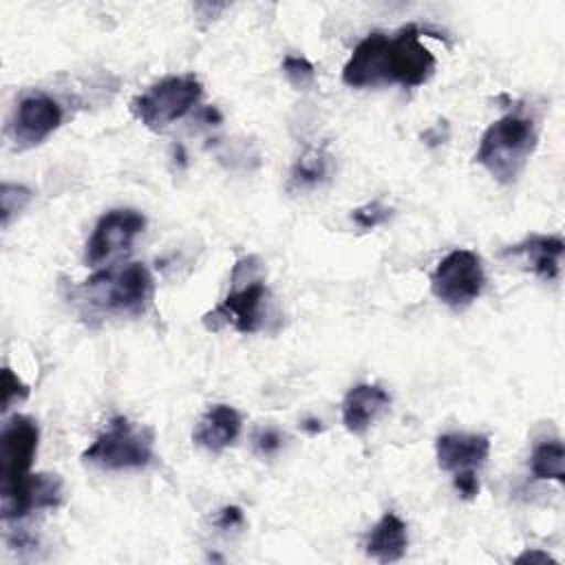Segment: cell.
Wrapping results in <instances>:
<instances>
[{"mask_svg":"<svg viewBox=\"0 0 565 565\" xmlns=\"http://www.w3.org/2000/svg\"><path fill=\"white\" fill-rule=\"evenodd\" d=\"M302 428H305V430H309V433H320V430H322L320 422H316V419H309V422H305V424H302Z\"/></svg>","mask_w":565,"mask_h":565,"instance_id":"cell-28","label":"cell"},{"mask_svg":"<svg viewBox=\"0 0 565 565\" xmlns=\"http://www.w3.org/2000/svg\"><path fill=\"white\" fill-rule=\"evenodd\" d=\"M435 55L422 44L415 24L402 26L393 38H386L384 75L386 84H402L406 88L422 86L435 73Z\"/></svg>","mask_w":565,"mask_h":565,"instance_id":"cell-8","label":"cell"},{"mask_svg":"<svg viewBox=\"0 0 565 565\" xmlns=\"http://www.w3.org/2000/svg\"><path fill=\"white\" fill-rule=\"evenodd\" d=\"M386 33L373 31L353 49L351 57L342 68V82L351 88H371L386 84L384 75V49Z\"/></svg>","mask_w":565,"mask_h":565,"instance_id":"cell-11","label":"cell"},{"mask_svg":"<svg viewBox=\"0 0 565 565\" xmlns=\"http://www.w3.org/2000/svg\"><path fill=\"white\" fill-rule=\"evenodd\" d=\"M146 227V216L132 207H115L99 216L88 243L86 265L99 267L126 254L137 234Z\"/></svg>","mask_w":565,"mask_h":565,"instance_id":"cell-9","label":"cell"},{"mask_svg":"<svg viewBox=\"0 0 565 565\" xmlns=\"http://www.w3.org/2000/svg\"><path fill=\"white\" fill-rule=\"evenodd\" d=\"M280 446H282V435L278 430H274V428H260L254 435V448H256L258 455L269 457V455L278 452Z\"/></svg>","mask_w":565,"mask_h":565,"instance_id":"cell-24","label":"cell"},{"mask_svg":"<svg viewBox=\"0 0 565 565\" xmlns=\"http://www.w3.org/2000/svg\"><path fill=\"white\" fill-rule=\"evenodd\" d=\"M516 563H554V558L547 554V552H541V550H525L523 554H519L514 558Z\"/></svg>","mask_w":565,"mask_h":565,"instance_id":"cell-27","label":"cell"},{"mask_svg":"<svg viewBox=\"0 0 565 565\" xmlns=\"http://www.w3.org/2000/svg\"><path fill=\"white\" fill-rule=\"evenodd\" d=\"M563 241L558 236H543V234H532L525 241L508 247L503 254L505 256H523L530 265V269L543 278V280H554L561 269V256H563Z\"/></svg>","mask_w":565,"mask_h":565,"instance_id":"cell-16","label":"cell"},{"mask_svg":"<svg viewBox=\"0 0 565 565\" xmlns=\"http://www.w3.org/2000/svg\"><path fill=\"white\" fill-rule=\"evenodd\" d=\"M331 172V154L324 148L305 150L289 172V192H305L320 185Z\"/></svg>","mask_w":565,"mask_h":565,"instance_id":"cell-18","label":"cell"},{"mask_svg":"<svg viewBox=\"0 0 565 565\" xmlns=\"http://www.w3.org/2000/svg\"><path fill=\"white\" fill-rule=\"evenodd\" d=\"M536 126L532 119L510 113L492 121L479 139L475 161L492 179L508 185L519 179L536 148Z\"/></svg>","mask_w":565,"mask_h":565,"instance_id":"cell-1","label":"cell"},{"mask_svg":"<svg viewBox=\"0 0 565 565\" xmlns=\"http://www.w3.org/2000/svg\"><path fill=\"white\" fill-rule=\"evenodd\" d=\"M391 397L377 384H355L342 399V424L353 435H364L388 408Z\"/></svg>","mask_w":565,"mask_h":565,"instance_id":"cell-13","label":"cell"},{"mask_svg":"<svg viewBox=\"0 0 565 565\" xmlns=\"http://www.w3.org/2000/svg\"><path fill=\"white\" fill-rule=\"evenodd\" d=\"M391 212H393V210L386 207L382 201H371V203H366V205H362V207H355V210L351 212V218H353V223H355L358 227H362V230H373V227L386 223V221L391 218Z\"/></svg>","mask_w":565,"mask_h":565,"instance_id":"cell-22","label":"cell"},{"mask_svg":"<svg viewBox=\"0 0 565 565\" xmlns=\"http://www.w3.org/2000/svg\"><path fill=\"white\" fill-rule=\"evenodd\" d=\"M437 466L446 472L475 470L490 455V437L481 433H444L435 441Z\"/></svg>","mask_w":565,"mask_h":565,"instance_id":"cell-12","label":"cell"},{"mask_svg":"<svg viewBox=\"0 0 565 565\" xmlns=\"http://www.w3.org/2000/svg\"><path fill=\"white\" fill-rule=\"evenodd\" d=\"M452 483L463 499H475L479 494V479L475 470H457L452 477Z\"/></svg>","mask_w":565,"mask_h":565,"instance_id":"cell-25","label":"cell"},{"mask_svg":"<svg viewBox=\"0 0 565 565\" xmlns=\"http://www.w3.org/2000/svg\"><path fill=\"white\" fill-rule=\"evenodd\" d=\"M154 433L128 417H113L106 430L82 452V461L102 470H139L152 461Z\"/></svg>","mask_w":565,"mask_h":565,"instance_id":"cell-3","label":"cell"},{"mask_svg":"<svg viewBox=\"0 0 565 565\" xmlns=\"http://www.w3.org/2000/svg\"><path fill=\"white\" fill-rule=\"evenodd\" d=\"M31 190L24 188V185H18V183H2L0 188V214H2V225L7 227L11 216L22 212L29 201H31Z\"/></svg>","mask_w":565,"mask_h":565,"instance_id":"cell-21","label":"cell"},{"mask_svg":"<svg viewBox=\"0 0 565 565\" xmlns=\"http://www.w3.org/2000/svg\"><path fill=\"white\" fill-rule=\"evenodd\" d=\"M364 547H366V554L377 563L386 565V563L399 561L408 547L406 523L395 512L382 514V519L369 532Z\"/></svg>","mask_w":565,"mask_h":565,"instance_id":"cell-17","label":"cell"},{"mask_svg":"<svg viewBox=\"0 0 565 565\" xmlns=\"http://www.w3.org/2000/svg\"><path fill=\"white\" fill-rule=\"evenodd\" d=\"M258 260L245 256L236 263L232 271V291L225 300L203 316V324L210 331H221L225 324H232L238 333H254L263 322V302L267 298V287L256 278Z\"/></svg>","mask_w":565,"mask_h":565,"instance_id":"cell-4","label":"cell"},{"mask_svg":"<svg viewBox=\"0 0 565 565\" xmlns=\"http://www.w3.org/2000/svg\"><path fill=\"white\" fill-rule=\"evenodd\" d=\"M243 523V510L236 508V505H225L218 514H216V525L223 527V530H230V527H236Z\"/></svg>","mask_w":565,"mask_h":565,"instance_id":"cell-26","label":"cell"},{"mask_svg":"<svg viewBox=\"0 0 565 565\" xmlns=\"http://www.w3.org/2000/svg\"><path fill=\"white\" fill-rule=\"evenodd\" d=\"M241 424L243 422L236 408L227 404H214L199 419L192 439L210 452H221L236 441L241 435Z\"/></svg>","mask_w":565,"mask_h":565,"instance_id":"cell-15","label":"cell"},{"mask_svg":"<svg viewBox=\"0 0 565 565\" xmlns=\"http://www.w3.org/2000/svg\"><path fill=\"white\" fill-rule=\"evenodd\" d=\"M530 470L534 479L565 481V448L558 439H545L534 446L530 457Z\"/></svg>","mask_w":565,"mask_h":565,"instance_id":"cell-19","label":"cell"},{"mask_svg":"<svg viewBox=\"0 0 565 565\" xmlns=\"http://www.w3.org/2000/svg\"><path fill=\"white\" fill-rule=\"evenodd\" d=\"M483 285L481 258L470 249H452L437 263L430 276L433 296L455 311L470 307L481 296Z\"/></svg>","mask_w":565,"mask_h":565,"instance_id":"cell-7","label":"cell"},{"mask_svg":"<svg viewBox=\"0 0 565 565\" xmlns=\"http://www.w3.org/2000/svg\"><path fill=\"white\" fill-rule=\"evenodd\" d=\"M29 397L26 384L9 369H2V411H9L15 402H24Z\"/></svg>","mask_w":565,"mask_h":565,"instance_id":"cell-23","label":"cell"},{"mask_svg":"<svg viewBox=\"0 0 565 565\" xmlns=\"http://www.w3.org/2000/svg\"><path fill=\"white\" fill-rule=\"evenodd\" d=\"M152 276L143 263H126L93 274L77 287L79 300L99 313L141 316L152 300Z\"/></svg>","mask_w":565,"mask_h":565,"instance_id":"cell-2","label":"cell"},{"mask_svg":"<svg viewBox=\"0 0 565 565\" xmlns=\"http://www.w3.org/2000/svg\"><path fill=\"white\" fill-rule=\"evenodd\" d=\"M280 68L285 73L287 82L298 90H307L316 82V66L302 55H285Z\"/></svg>","mask_w":565,"mask_h":565,"instance_id":"cell-20","label":"cell"},{"mask_svg":"<svg viewBox=\"0 0 565 565\" xmlns=\"http://www.w3.org/2000/svg\"><path fill=\"white\" fill-rule=\"evenodd\" d=\"M62 503V481L57 475H29L22 490L11 499L9 503L0 505L2 508V519H22L33 510H44V508H57Z\"/></svg>","mask_w":565,"mask_h":565,"instance_id":"cell-14","label":"cell"},{"mask_svg":"<svg viewBox=\"0 0 565 565\" xmlns=\"http://www.w3.org/2000/svg\"><path fill=\"white\" fill-rule=\"evenodd\" d=\"M62 124V108L60 104L44 95L31 93L20 99L13 121H11V137L18 150L33 148L42 143L53 130Z\"/></svg>","mask_w":565,"mask_h":565,"instance_id":"cell-10","label":"cell"},{"mask_svg":"<svg viewBox=\"0 0 565 565\" xmlns=\"http://www.w3.org/2000/svg\"><path fill=\"white\" fill-rule=\"evenodd\" d=\"M203 86L194 75H168L130 102L132 115L154 132L185 117L201 99Z\"/></svg>","mask_w":565,"mask_h":565,"instance_id":"cell-5","label":"cell"},{"mask_svg":"<svg viewBox=\"0 0 565 565\" xmlns=\"http://www.w3.org/2000/svg\"><path fill=\"white\" fill-rule=\"evenodd\" d=\"M40 430L26 415H13L2 424L0 437V505L15 499L38 452Z\"/></svg>","mask_w":565,"mask_h":565,"instance_id":"cell-6","label":"cell"}]
</instances>
